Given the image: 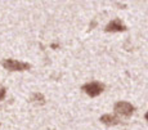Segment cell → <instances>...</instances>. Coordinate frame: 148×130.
I'll use <instances>...</instances> for the list:
<instances>
[{"label":"cell","instance_id":"1","mask_svg":"<svg viewBox=\"0 0 148 130\" xmlns=\"http://www.w3.org/2000/svg\"><path fill=\"white\" fill-rule=\"evenodd\" d=\"M3 66L7 70H10V71H23V70L30 68V64L28 63L14 61V59H5V61L3 62Z\"/></svg>","mask_w":148,"mask_h":130},{"label":"cell","instance_id":"2","mask_svg":"<svg viewBox=\"0 0 148 130\" xmlns=\"http://www.w3.org/2000/svg\"><path fill=\"white\" fill-rule=\"evenodd\" d=\"M115 111L116 114L121 115V116H130L133 114V111H134V107L132 106L130 103H127V102H119V103L115 104Z\"/></svg>","mask_w":148,"mask_h":130},{"label":"cell","instance_id":"3","mask_svg":"<svg viewBox=\"0 0 148 130\" xmlns=\"http://www.w3.org/2000/svg\"><path fill=\"white\" fill-rule=\"evenodd\" d=\"M82 89H84L85 92H86V94L90 95V97H97V95H99L103 92V85L99 83H90V84L84 85Z\"/></svg>","mask_w":148,"mask_h":130},{"label":"cell","instance_id":"4","mask_svg":"<svg viewBox=\"0 0 148 130\" xmlns=\"http://www.w3.org/2000/svg\"><path fill=\"white\" fill-rule=\"evenodd\" d=\"M125 30H126V27H125L124 25L121 23V21H119V19L112 21L111 23H108L106 27L107 32H121V31H125Z\"/></svg>","mask_w":148,"mask_h":130},{"label":"cell","instance_id":"5","mask_svg":"<svg viewBox=\"0 0 148 130\" xmlns=\"http://www.w3.org/2000/svg\"><path fill=\"white\" fill-rule=\"evenodd\" d=\"M101 121L106 125H117L119 124V118L113 115H103L101 117Z\"/></svg>","mask_w":148,"mask_h":130},{"label":"cell","instance_id":"6","mask_svg":"<svg viewBox=\"0 0 148 130\" xmlns=\"http://www.w3.org/2000/svg\"><path fill=\"white\" fill-rule=\"evenodd\" d=\"M34 101L39 104L45 103V99H44V97H42V94H39V93H35V94H34Z\"/></svg>","mask_w":148,"mask_h":130},{"label":"cell","instance_id":"7","mask_svg":"<svg viewBox=\"0 0 148 130\" xmlns=\"http://www.w3.org/2000/svg\"><path fill=\"white\" fill-rule=\"evenodd\" d=\"M5 93H7V92H5V89H4V88H0V101H1V99H4V97H5Z\"/></svg>","mask_w":148,"mask_h":130},{"label":"cell","instance_id":"8","mask_svg":"<svg viewBox=\"0 0 148 130\" xmlns=\"http://www.w3.org/2000/svg\"><path fill=\"white\" fill-rule=\"evenodd\" d=\"M146 120L148 121V112H147V114H146Z\"/></svg>","mask_w":148,"mask_h":130}]
</instances>
